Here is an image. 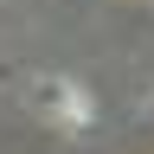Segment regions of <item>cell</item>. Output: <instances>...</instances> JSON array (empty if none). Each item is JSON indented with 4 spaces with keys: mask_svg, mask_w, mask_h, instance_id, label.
<instances>
[{
    "mask_svg": "<svg viewBox=\"0 0 154 154\" xmlns=\"http://www.w3.org/2000/svg\"><path fill=\"white\" fill-rule=\"evenodd\" d=\"M38 103H45V109H58V116H84V103H71V96H64V84H45V90H38Z\"/></svg>",
    "mask_w": 154,
    "mask_h": 154,
    "instance_id": "1",
    "label": "cell"
}]
</instances>
